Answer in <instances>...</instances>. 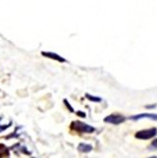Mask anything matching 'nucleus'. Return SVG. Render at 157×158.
I'll list each match as a JSON object with an SVG mask.
<instances>
[{"label": "nucleus", "instance_id": "1", "mask_svg": "<svg viewBox=\"0 0 157 158\" xmlns=\"http://www.w3.org/2000/svg\"><path fill=\"white\" fill-rule=\"evenodd\" d=\"M70 128L73 131H76L81 134H92L95 132V128L87 123H84L80 120L73 121L70 125Z\"/></svg>", "mask_w": 157, "mask_h": 158}, {"label": "nucleus", "instance_id": "2", "mask_svg": "<svg viewBox=\"0 0 157 158\" xmlns=\"http://www.w3.org/2000/svg\"><path fill=\"white\" fill-rule=\"evenodd\" d=\"M157 135V128L152 127L150 129H146V130H141L135 133L134 137L140 140H149Z\"/></svg>", "mask_w": 157, "mask_h": 158}, {"label": "nucleus", "instance_id": "3", "mask_svg": "<svg viewBox=\"0 0 157 158\" xmlns=\"http://www.w3.org/2000/svg\"><path fill=\"white\" fill-rule=\"evenodd\" d=\"M125 120H126V118L124 116H121V114H109V116H107L103 119L104 122L110 123V124H114V125H119V124L123 123Z\"/></svg>", "mask_w": 157, "mask_h": 158}, {"label": "nucleus", "instance_id": "4", "mask_svg": "<svg viewBox=\"0 0 157 158\" xmlns=\"http://www.w3.org/2000/svg\"><path fill=\"white\" fill-rule=\"evenodd\" d=\"M131 120H140L143 118H148L151 120H157V114H153V113H142V114H134V116H132L129 118Z\"/></svg>", "mask_w": 157, "mask_h": 158}, {"label": "nucleus", "instance_id": "5", "mask_svg": "<svg viewBox=\"0 0 157 158\" xmlns=\"http://www.w3.org/2000/svg\"><path fill=\"white\" fill-rule=\"evenodd\" d=\"M42 55L47 57V58H49V59H52V60H55L59 63H65L66 60L64 58V57L58 55L57 53H54V52H49V51H43L42 52Z\"/></svg>", "mask_w": 157, "mask_h": 158}, {"label": "nucleus", "instance_id": "6", "mask_svg": "<svg viewBox=\"0 0 157 158\" xmlns=\"http://www.w3.org/2000/svg\"><path fill=\"white\" fill-rule=\"evenodd\" d=\"M78 150L81 152L87 153V152H90L93 150V147H92V145L87 144V143H80L79 146H78Z\"/></svg>", "mask_w": 157, "mask_h": 158}, {"label": "nucleus", "instance_id": "7", "mask_svg": "<svg viewBox=\"0 0 157 158\" xmlns=\"http://www.w3.org/2000/svg\"><path fill=\"white\" fill-rule=\"evenodd\" d=\"M9 155H10L9 148L5 146L4 144H0V158L7 157Z\"/></svg>", "mask_w": 157, "mask_h": 158}, {"label": "nucleus", "instance_id": "8", "mask_svg": "<svg viewBox=\"0 0 157 158\" xmlns=\"http://www.w3.org/2000/svg\"><path fill=\"white\" fill-rule=\"evenodd\" d=\"M85 98H86L88 100H90V102H96V103H98V102H102V98H99V97H96V96H92L88 93L85 94Z\"/></svg>", "mask_w": 157, "mask_h": 158}, {"label": "nucleus", "instance_id": "9", "mask_svg": "<svg viewBox=\"0 0 157 158\" xmlns=\"http://www.w3.org/2000/svg\"><path fill=\"white\" fill-rule=\"evenodd\" d=\"M64 104H65V106L67 107V109H69V111L71 112V113H74V108L70 105V103L68 102V100L66 99V98H64Z\"/></svg>", "mask_w": 157, "mask_h": 158}, {"label": "nucleus", "instance_id": "10", "mask_svg": "<svg viewBox=\"0 0 157 158\" xmlns=\"http://www.w3.org/2000/svg\"><path fill=\"white\" fill-rule=\"evenodd\" d=\"M150 147H151V148L157 150V138H155L154 140H152V142L151 143V146H150Z\"/></svg>", "mask_w": 157, "mask_h": 158}, {"label": "nucleus", "instance_id": "11", "mask_svg": "<svg viewBox=\"0 0 157 158\" xmlns=\"http://www.w3.org/2000/svg\"><path fill=\"white\" fill-rule=\"evenodd\" d=\"M10 124L11 123H10V124H6L5 126H0V133H1V132H3V131H5V130H7V129L10 126Z\"/></svg>", "mask_w": 157, "mask_h": 158}, {"label": "nucleus", "instance_id": "12", "mask_svg": "<svg viewBox=\"0 0 157 158\" xmlns=\"http://www.w3.org/2000/svg\"><path fill=\"white\" fill-rule=\"evenodd\" d=\"M77 114H78V116H80V117H81V118H85V117H86V114H85V113L81 112V111L77 112Z\"/></svg>", "mask_w": 157, "mask_h": 158}, {"label": "nucleus", "instance_id": "13", "mask_svg": "<svg viewBox=\"0 0 157 158\" xmlns=\"http://www.w3.org/2000/svg\"><path fill=\"white\" fill-rule=\"evenodd\" d=\"M157 106V104H154V105H147L146 106V108L147 109H150V108H155Z\"/></svg>", "mask_w": 157, "mask_h": 158}, {"label": "nucleus", "instance_id": "14", "mask_svg": "<svg viewBox=\"0 0 157 158\" xmlns=\"http://www.w3.org/2000/svg\"><path fill=\"white\" fill-rule=\"evenodd\" d=\"M148 158H157V156H151V157H148Z\"/></svg>", "mask_w": 157, "mask_h": 158}]
</instances>
